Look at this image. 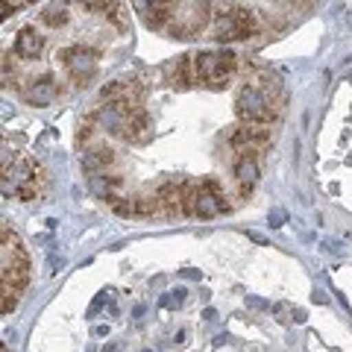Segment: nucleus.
Wrapping results in <instances>:
<instances>
[{
  "label": "nucleus",
  "instance_id": "f257e3e1",
  "mask_svg": "<svg viewBox=\"0 0 352 352\" xmlns=\"http://www.w3.org/2000/svg\"><path fill=\"white\" fill-rule=\"evenodd\" d=\"M282 103L285 97H279V100H273V94L261 91V88L256 85H244L238 91V100H235V112L241 118V124H261V126H270L273 120H276V115L282 112Z\"/></svg>",
  "mask_w": 352,
  "mask_h": 352
},
{
  "label": "nucleus",
  "instance_id": "f03ea898",
  "mask_svg": "<svg viewBox=\"0 0 352 352\" xmlns=\"http://www.w3.org/2000/svg\"><path fill=\"white\" fill-rule=\"evenodd\" d=\"M212 9L208 3H173V12H170V24H168V36L173 38H191V36H200V32L208 27L212 21Z\"/></svg>",
  "mask_w": 352,
  "mask_h": 352
},
{
  "label": "nucleus",
  "instance_id": "7ed1b4c3",
  "mask_svg": "<svg viewBox=\"0 0 352 352\" xmlns=\"http://www.w3.org/2000/svg\"><path fill=\"white\" fill-rule=\"evenodd\" d=\"M59 59L65 65L68 76L76 85H88V80L97 74V53L82 47V44H74V47H65L59 53Z\"/></svg>",
  "mask_w": 352,
  "mask_h": 352
},
{
  "label": "nucleus",
  "instance_id": "20e7f679",
  "mask_svg": "<svg viewBox=\"0 0 352 352\" xmlns=\"http://www.w3.org/2000/svg\"><path fill=\"white\" fill-rule=\"evenodd\" d=\"M191 68H194V82H203L208 85L217 76L220 68V53L217 50H203V53H194L191 56Z\"/></svg>",
  "mask_w": 352,
  "mask_h": 352
},
{
  "label": "nucleus",
  "instance_id": "39448f33",
  "mask_svg": "<svg viewBox=\"0 0 352 352\" xmlns=\"http://www.w3.org/2000/svg\"><path fill=\"white\" fill-rule=\"evenodd\" d=\"M232 168H235V179H238L241 197H250L252 185L258 182V162H256V156H235Z\"/></svg>",
  "mask_w": 352,
  "mask_h": 352
},
{
  "label": "nucleus",
  "instance_id": "423d86ee",
  "mask_svg": "<svg viewBox=\"0 0 352 352\" xmlns=\"http://www.w3.org/2000/svg\"><path fill=\"white\" fill-rule=\"evenodd\" d=\"M44 50V38L36 32V27H24L15 38V56L21 59H38Z\"/></svg>",
  "mask_w": 352,
  "mask_h": 352
},
{
  "label": "nucleus",
  "instance_id": "0eeeda50",
  "mask_svg": "<svg viewBox=\"0 0 352 352\" xmlns=\"http://www.w3.org/2000/svg\"><path fill=\"white\" fill-rule=\"evenodd\" d=\"M141 9V18L150 30H159L164 32L170 24V12H173V3H138Z\"/></svg>",
  "mask_w": 352,
  "mask_h": 352
},
{
  "label": "nucleus",
  "instance_id": "6e6552de",
  "mask_svg": "<svg viewBox=\"0 0 352 352\" xmlns=\"http://www.w3.org/2000/svg\"><path fill=\"white\" fill-rule=\"evenodd\" d=\"M124 138L132 141V144H147L150 141V118H147V112H135V115L126 118Z\"/></svg>",
  "mask_w": 352,
  "mask_h": 352
},
{
  "label": "nucleus",
  "instance_id": "1a4fd4ad",
  "mask_svg": "<svg viewBox=\"0 0 352 352\" xmlns=\"http://www.w3.org/2000/svg\"><path fill=\"white\" fill-rule=\"evenodd\" d=\"M164 76H168V82L176 85V88H185L194 82V68H191V56H179L176 62H170L168 68H164Z\"/></svg>",
  "mask_w": 352,
  "mask_h": 352
},
{
  "label": "nucleus",
  "instance_id": "9d476101",
  "mask_svg": "<svg viewBox=\"0 0 352 352\" xmlns=\"http://www.w3.org/2000/svg\"><path fill=\"white\" fill-rule=\"evenodd\" d=\"M56 94H59V88H56V82L50 80V76H44V80H38V82H32L27 91H24V97L30 103H36V106H47V103H53L56 100Z\"/></svg>",
  "mask_w": 352,
  "mask_h": 352
},
{
  "label": "nucleus",
  "instance_id": "9b49d317",
  "mask_svg": "<svg viewBox=\"0 0 352 352\" xmlns=\"http://www.w3.org/2000/svg\"><path fill=\"white\" fill-rule=\"evenodd\" d=\"M232 15H235V24H238V30H241V38H250V36H256V32L261 30L258 12H252L250 6H235Z\"/></svg>",
  "mask_w": 352,
  "mask_h": 352
},
{
  "label": "nucleus",
  "instance_id": "f8f14e48",
  "mask_svg": "<svg viewBox=\"0 0 352 352\" xmlns=\"http://www.w3.org/2000/svg\"><path fill=\"white\" fill-rule=\"evenodd\" d=\"M68 18H71V12H68V6H65V3H47V6H44V12H41V21L47 27H53V30L65 27V24H68Z\"/></svg>",
  "mask_w": 352,
  "mask_h": 352
},
{
  "label": "nucleus",
  "instance_id": "ddd939ff",
  "mask_svg": "<svg viewBox=\"0 0 352 352\" xmlns=\"http://www.w3.org/2000/svg\"><path fill=\"white\" fill-rule=\"evenodd\" d=\"M85 164H88V168H100V170H106L109 164H115V153L109 150V147H94V150H88V153H85Z\"/></svg>",
  "mask_w": 352,
  "mask_h": 352
},
{
  "label": "nucleus",
  "instance_id": "4468645a",
  "mask_svg": "<svg viewBox=\"0 0 352 352\" xmlns=\"http://www.w3.org/2000/svg\"><path fill=\"white\" fill-rule=\"evenodd\" d=\"M106 18L112 21V24H118L120 30L126 27V15H124V6H118V3H109V9H106Z\"/></svg>",
  "mask_w": 352,
  "mask_h": 352
},
{
  "label": "nucleus",
  "instance_id": "2eb2a0df",
  "mask_svg": "<svg viewBox=\"0 0 352 352\" xmlns=\"http://www.w3.org/2000/svg\"><path fill=\"white\" fill-rule=\"evenodd\" d=\"M18 9H24V3H3V18H9V15H15Z\"/></svg>",
  "mask_w": 352,
  "mask_h": 352
}]
</instances>
